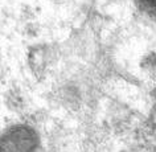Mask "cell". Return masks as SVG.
I'll list each match as a JSON object with an SVG mask.
<instances>
[{"instance_id":"obj_1","label":"cell","mask_w":156,"mask_h":152,"mask_svg":"<svg viewBox=\"0 0 156 152\" xmlns=\"http://www.w3.org/2000/svg\"><path fill=\"white\" fill-rule=\"evenodd\" d=\"M147 3H150L152 7H155L156 8V0H147Z\"/></svg>"}]
</instances>
